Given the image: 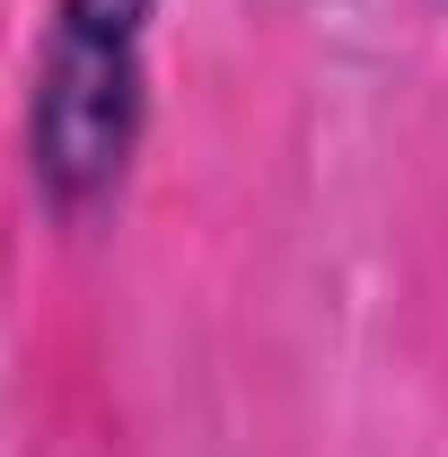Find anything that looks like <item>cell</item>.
Wrapping results in <instances>:
<instances>
[{
    "label": "cell",
    "instance_id": "6da1fadb",
    "mask_svg": "<svg viewBox=\"0 0 448 457\" xmlns=\"http://www.w3.org/2000/svg\"><path fill=\"white\" fill-rule=\"evenodd\" d=\"M141 27L150 0H62L36 79V176L54 203L106 194L141 132Z\"/></svg>",
    "mask_w": 448,
    "mask_h": 457
}]
</instances>
